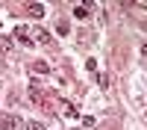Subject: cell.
I'll return each mask as SVG.
<instances>
[{
  "label": "cell",
  "instance_id": "1",
  "mask_svg": "<svg viewBox=\"0 0 147 130\" xmlns=\"http://www.w3.org/2000/svg\"><path fill=\"white\" fill-rule=\"evenodd\" d=\"M30 101H32V106H47V110H50V103H47V92L38 86V83H30Z\"/></svg>",
  "mask_w": 147,
  "mask_h": 130
},
{
  "label": "cell",
  "instance_id": "2",
  "mask_svg": "<svg viewBox=\"0 0 147 130\" xmlns=\"http://www.w3.org/2000/svg\"><path fill=\"white\" fill-rule=\"evenodd\" d=\"M30 33V39H32V44H50L53 42V35L47 33L44 27H32V30H27Z\"/></svg>",
  "mask_w": 147,
  "mask_h": 130
},
{
  "label": "cell",
  "instance_id": "3",
  "mask_svg": "<svg viewBox=\"0 0 147 130\" xmlns=\"http://www.w3.org/2000/svg\"><path fill=\"white\" fill-rule=\"evenodd\" d=\"M18 127H24L18 115H0V130H18Z\"/></svg>",
  "mask_w": 147,
  "mask_h": 130
},
{
  "label": "cell",
  "instance_id": "4",
  "mask_svg": "<svg viewBox=\"0 0 147 130\" xmlns=\"http://www.w3.org/2000/svg\"><path fill=\"white\" fill-rule=\"evenodd\" d=\"M24 9H27L30 18H44V15H47V6H44V3H27Z\"/></svg>",
  "mask_w": 147,
  "mask_h": 130
},
{
  "label": "cell",
  "instance_id": "5",
  "mask_svg": "<svg viewBox=\"0 0 147 130\" xmlns=\"http://www.w3.org/2000/svg\"><path fill=\"white\" fill-rule=\"evenodd\" d=\"M88 15H91V3H77V6H74V18L85 21Z\"/></svg>",
  "mask_w": 147,
  "mask_h": 130
},
{
  "label": "cell",
  "instance_id": "6",
  "mask_svg": "<svg viewBox=\"0 0 147 130\" xmlns=\"http://www.w3.org/2000/svg\"><path fill=\"white\" fill-rule=\"evenodd\" d=\"M15 39H18L21 44H27V47L32 44V39H30V33H27V27H18V30H15Z\"/></svg>",
  "mask_w": 147,
  "mask_h": 130
},
{
  "label": "cell",
  "instance_id": "7",
  "mask_svg": "<svg viewBox=\"0 0 147 130\" xmlns=\"http://www.w3.org/2000/svg\"><path fill=\"white\" fill-rule=\"evenodd\" d=\"M30 71H32V74H41V77H44V74H50V65H47V62H32V65H30Z\"/></svg>",
  "mask_w": 147,
  "mask_h": 130
},
{
  "label": "cell",
  "instance_id": "8",
  "mask_svg": "<svg viewBox=\"0 0 147 130\" xmlns=\"http://www.w3.org/2000/svg\"><path fill=\"white\" fill-rule=\"evenodd\" d=\"M59 112H62L65 118H77V106H74V103H68V101H65V103H62V110H59Z\"/></svg>",
  "mask_w": 147,
  "mask_h": 130
},
{
  "label": "cell",
  "instance_id": "9",
  "mask_svg": "<svg viewBox=\"0 0 147 130\" xmlns=\"http://www.w3.org/2000/svg\"><path fill=\"white\" fill-rule=\"evenodd\" d=\"M12 47H15V44H12L9 35H0V53H12Z\"/></svg>",
  "mask_w": 147,
  "mask_h": 130
},
{
  "label": "cell",
  "instance_id": "10",
  "mask_svg": "<svg viewBox=\"0 0 147 130\" xmlns=\"http://www.w3.org/2000/svg\"><path fill=\"white\" fill-rule=\"evenodd\" d=\"M56 30H59V35H65V33H71V30H68V21H65V18H59V27H56Z\"/></svg>",
  "mask_w": 147,
  "mask_h": 130
},
{
  "label": "cell",
  "instance_id": "11",
  "mask_svg": "<svg viewBox=\"0 0 147 130\" xmlns=\"http://www.w3.org/2000/svg\"><path fill=\"white\" fill-rule=\"evenodd\" d=\"M24 127H27V130H44V124H41V121H27Z\"/></svg>",
  "mask_w": 147,
  "mask_h": 130
},
{
  "label": "cell",
  "instance_id": "12",
  "mask_svg": "<svg viewBox=\"0 0 147 130\" xmlns=\"http://www.w3.org/2000/svg\"><path fill=\"white\" fill-rule=\"evenodd\" d=\"M97 83H100L103 89H109V74H97Z\"/></svg>",
  "mask_w": 147,
  "mask_h": 130
}]
</instances>
